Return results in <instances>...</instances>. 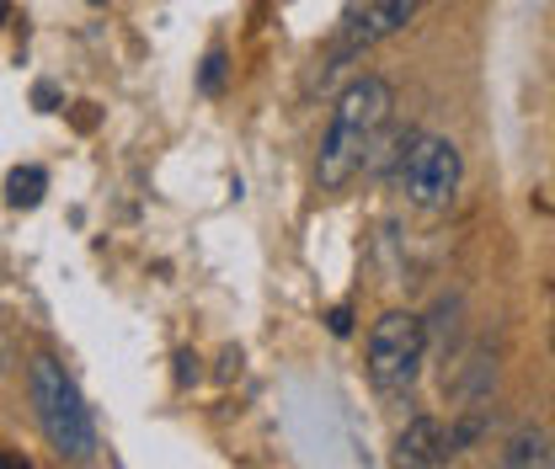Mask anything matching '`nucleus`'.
Here are the masks:
<instances>
[{
  "mask_svg": "<svg viewBox=\"0 0 555 469\" xmlns=\"http://www.w3.org/2000/svg\"><path fill=\"white\" fill-rule=\"evenodd\" d=\"M396 454H401V465H443V459L454 454V448H449V427L433 421V416H416L412 427L401 432Z\"/></svg>",
  "mask_w": 555,
  "mask_h": 469,
  "instance_id": "6",
  "label": "nucleus"
},
{
  "mask_svg": "<svg viewBox=\"0 0 555 469\" xmlns=\"http://www.w3.org/2000/svg\"><path fill=\"white\" fill-rule=\"evenodd\" d=\"M502 465H507V469L551 465V432H540V427H524V432H513V438H507V448H502Z\"/></svg>",
  "mask_w": 555,
  "mask_h": 469,
  "instance_id": "7",
  "label": "nucleus"
},
{
  "mask_svg": "<svg viewBox=\"0 0 555 469\" xmlns=\"http://www.w3.org/2000/svg\"><path fill=\"white\" fill-rule=\"evenodd\" d=\"M551 465H555V438H551Z\"/></svg>",
  "mask_w": 555,
  "mask_h": 469,
  "instance_id": "11",
  "label": "nucleus"
},
{
  "mask_svg": "<svg viewBox=\"0 0 555 469\" xmlns=\"http://www.w3.org/2000/svg\"><path fill=\"white\" fill-rule=\"evenodd\" d=\"M0 16H5V0H0Z\"/></svg>",
  "mask_w": 555,
  "mask_h": 469,
  "instance_id": "13",
  "label": "nucleus"
},
{
  "mask_svg": "<svg viewBox=\"0 0 555 469\" xmlns=\"http://www.w3.org/2000/svg\"><path fill=\"white\" fill-rule=\"evenodd\" d=\"M551 352H555V326H551Z\"/></svg>",
  "mask_w": 555,
  "mask_h": 469,
  "instance_id": "12",
  "label": "nucleus"
},
{
  "mask_svg": "<svg viewBox=\"0 0 555 469\" xmlns=\"http://www.w3.org/2000/svg\"><path fill=\"white\" fill-rule=\"evenodd\" d=\"M177 379H182V385H188V379H198V357H193V352H182V357H177Z\"/></svg>",
  "mask_w": 555,
  "mask_h": 469,
  "instance_id": "10",
  "label": "nucleus"
},
{
  "mask_svg": "<svg viewBox=\"0 0 555 469\" xmlns=\"http://www.w3.org/2000/svg\"><path fill=\"white\" fill-rule=\"evenodd\" d=\"M33 411H38V427L49 438V448L60 459H91L96 454V427H91V411L80 401L75 379L54 357H38L33 363Z\"/></svg>",
  "mask_w": 555,
  "mask_h": 469,
  "instance_id": "2",
  "label": "nucleus"
},
{
  "mask_svg": "<svg viewBox=\"0 0 555 469\" xmlns=\"http://www.w3.org/2000/svg\"><path fill=\"white\" fill-rule=\"evenodd\" d=\"M219 75H224V54L214 49V54H208V65H204V91H219Z\"/></svg>",
  "mask_w": 555,
  "mask_h": 469,
  "instance_id": "9",
  "label": "nucleus"
},
{
  "mask_svg": "<svg viewBox=\"0 0 555 469\" xmlns=\"http://www.w3.org/2000/svg\"><path fill=\"white\" fill-rule=\"evenodd\" d=\"M43 187H49L43 166H22V171L5 177V203H11V208H38V203H43Z\"/></svg>",
  "mask_w": 555,
  "mask_h": 469,
  "instance_id": "8",
  "label": "nucleus"
},
{
  "mask_svg": "<svg viewBox=\"0 0 555 469\" xmlns=\"http://www.w3.org/2000/svg\"><path fill=\"white\" fill-rule=\"evenodd\" d=\"M390 102H396V91H390V80H379V75H358L343 96H337L332 129L321 139V160H315V182H321L326 193L347 187V182L363 171V160L374 155V139H379L385 118H390Z\"/></svg>",
  "mask_w": 555,
  "mask_h": 469,
  "instance_id": "1",
  "label": "nucleus"
},
{
  "mask_svg": "<svg viewBox=\"0 0 555 469\" xmlns=\"http://www.w3.org/2000/svg\"><path fill=\"white\" fill-rule=\"evenodd\" d=\"M401 177H406V198H412L416 208H443V203L460 193V177H465L460 144L443 134L412 139V155H406Z\"/></svg>",
  "mask_w": 555,
  "mask_h": 469,
  "instance_id": "4",
  "label": "nucleus"
},
{
  "mask_svg": "<svg viewBox=\"0 0 555 469\" xmlns=\"http://www.w3.org/2000/svg\"><path fill=\"white\" fill-rule=\"evenodd\" d=\"M422 352H427V326L416 315L406 310L379 315L369 331V379L379 390H406L422 368Z\"/></svg>",
  "mask_w": 555,
  "mask_h": 469,
  "instance_id": "3",
  "label": "nucleus"
},
{
  "mask_svg": "<svg viewBox=\"0 0 555 469\" xmlns=\"http://www.w3.org/2000/svg\"><path fill=\"white\" fill-rule=\"evenodd\" d=\"M416 5H422V0H369V5H358L343 27L337 60L358 54V49H374V43H385V38H396V32L416 16Z\"/></svg>",
  "mask_w": 555,
  "mask_h": 469,
  "instance_id": "5",
  "label": "nucleus"
}]
</instances>
